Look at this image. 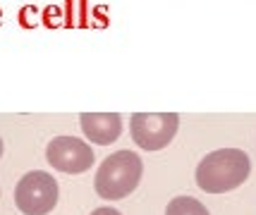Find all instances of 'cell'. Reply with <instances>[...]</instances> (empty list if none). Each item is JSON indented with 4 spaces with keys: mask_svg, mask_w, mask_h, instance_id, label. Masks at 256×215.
Segmentation results:
<instances>
[{
    "mask_svg": "<svg viewBox=\"0 0 256 215\" xmlns=\"http://www.w3.org/2000/svg\"><path fill=\"white\" fill-rule=\"evenodd\" d=\"M79 122L84 136L98 146H108L122 134V117L118 113H82Z\"/></svg>",
    "mask_w": 256,
    "mask_h": 215,
    "instance_id": "cell-6",
    "label": "cell"
},
{
    "mask_svg": "<svg viewBox=\"0 0 256 215\" xmlns=\"http://www.w3.org/2000/svg\"><path fill=\"white\" fill-rule=\"evenodd\" d=\"M48 29L50 26H65V19H62V12L58 10V7H46L44 10V22Z\"/></svg>",
    "mask_w": 256,
    "mask_h": 215,
    "instance_id": "cell-9",
    "label": "cell"
},
{
    "mask_svg": "<svg viewBox=\"0 0 256 215\" xmlns=\"http://www.w3.org/2000/svg\"><path fill=\"white\" fill-rule=\"evenodd\" d=\"M166 215H208L206 206L192 196H175L166 208Z\"/></svg>",
    "mask_w": 256,
    "mask_h": 215,
    "instance_id": "cell-7",
    "label": "cell"
},
{
    "mask_svg": "<svg viewBox=\"0 0 256 215\" xmlns=\"http://www.w3.org/2000/svg\"><path fill=\"white\" fill-rule=\"evenodd\" d=\"M91 215H120V211H115V208H96Z\"/></svg>",
    "mask_w": 256,
    "mask_h": 215,
    "instance_id": "cell-11",
    "label": "cell"
},
{
    "mask_svg": "<svg viewBox=\"0 0 256 215\" xmlns=\"http://www.w3.org/2000/svg\"><path fill=\"white\" fill-rule=\"evenodd\" d=\"M142 172H144V163L134 151H118L100 163L94 180V189L100 199L120 201L139 187Z\"/></svg>",
    "mask_w": 256,
    "mask_h": 215,
    "instance_id": "cell-2",
    "label": "cell"
},
{
    "mask_svg": "<svg viewBox=\"0 0 256 215\" xmlns=\"http://www.w3.org/2000/svg\"><path fill=\"white\" fill-rule=\"evenodd\" d=\"M34 12H36V7H34V5H26V7H22V10H20V24H22L24 29H32V26H36V22H34Z\"/></svg>",
    "mask_w": 256,
    "mask_h": 215,
    "instance_id": "cell-10",
    "label": "cell"
},
{
    "mask_svg": "<svg viewBox=\"0 0 256 215\" xmlns=\"http://www.w3.org/2000/svg\"><path fill=\"white\" fill-rule=\"evenodd\" d=\"M180 127L178 113H134L130 120L134 144L144 151H160L166 148Z\"/></svg>",
    "mask_w": 256,
    "mask_h": 215,
    "instance_id": "cell-4",
    "label": "cell"
},
{
    "mask_svg": "<svg viewBox=\"0 0 256 215\" xmlns=\"http://www.w3.org/2000/svg\"><path fill=\"white\" fill-rule=\"evenodd\" d=\"M252 172L249 156L240 148L213 151L196 165V184L206 194H225L244 184Z\"/></svg>",
    "mask_w": 256,
    "mask_h": 215,
    "instance_id": "cell-1",
    "label": "cell"
},
{
    "mask_svg": "<svg viewBox=\"0 0 256 215\" xmlns=\"http://www.w3.org/2000/svg\"><path fill=\"white\" fill-rule=\"evenodd\" d=\"M0 19H2V10H0Z\"/></svg>",
    "mask_w": 256,
    "mask_h": 215,
    "instance_id": "cell-13",
    "label": "cell"
},
{
    "mask_svg": "<svg viewBox=\"0 0 256 215\" xmlns=\"http://www.w3.org/2000/svg\"><path fill=\"white\" fill-rule=\"evenodd\" d=\"M58 204V182L44 170L26 172L14 187V206L24 215H48Z\"/></svg>",
    "mask_w": 256,
    "mask_h": 215,
    "instance_id": "cell-3",
    "label": "cell"
},
{
    "mask_svg": "<svg viewBox=\"0 0 256 215\" xmlns=\"http://www.w3.org/2000/svg\"><path fill=\"white\" fill-rule=\"evenodd\" d=\"M46 160L50 168L65 175H82L94 165V151L84 139L74 136H56L46 146Z\"/></svg>",
    "mask_w": 256,
    "mask_h": 215,
    "instance_id": "cell-5",
    "label": "cell"
},
{
    "mask_svg": "<svg viewBox=\"0 0 256 215\" xmlns=\"http://www.w3.org/2000/svg\"><path fill=\"white\" fill-rule=\"evenodd\" d=\"M0 156H2V139H0Z\"/></svg>",
    "mask_w": 256,
    "mask_h": 215,
    "instance_id": "cell-12",
    "label": "cell"
},
{
    "mask_svg": "<svg viewBox=\"0 0 256 215\" xmlns=\"http://www.w3.org/2000/svg\"><path fill=\"white\" fill-rule=\"evenodd\" d=\"M89 0H65V26H89Z\"/></svg>",
    "mask_w": 256,
    "mask_h": 215,
    "instance_id": "cell-8",
    "label": "cell"
}]
</instances>
